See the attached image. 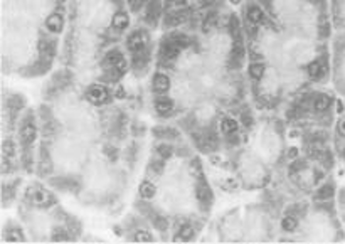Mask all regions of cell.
<instances>
[{
  "instance_id": "1",
  "label": "cell",
  "mask_w": 345,
  "mask_h": 244,
  "mask_svg": "<svg viewBox=\"0 0 345 244\" xmlns=\"http://www.w3.org/2000/svg\"><path fill=\"white\" fill-rule=\"evenodd\" d=\"M187 46V39L186 38H177V39H172L170 42H167L164 49V56L168 58V59H176L178 56V52L182 50V48H186Z\"/></svg>"
},
{
  "instance_id": "2",
  "label": "cell",
  "mask_w": 345,
  "mask_h": 244,
  "mask_svg": "<svg viewBox=\"0 0 345 244\" xmlns=\"http://www.w3.org/2000/svg\"><path fill=\"white\" fill-rule=\"evenodd\" d=\"M88 100L94 104L104 103V101L108 100V90L103 88V86H93V88L88 91Z\"/></svg>"
},
{
  "instance_id": "3",
  "label": "cell",
  "mask_w": 345,
  "mask_h": 244,
  "mask_svg": "<svg viewBox=\"0 0 345 244\" xmlns=\"http://www.w3.org/2000/svg\"><path fill=\"white\" fill-rule=\"evenodd\" d=\"M306 72L312 80H322L326 72V66H325L324 61H314L312 64H308Z\"/></svg>"
},
{
  "instance_id": "4",
  "label": "cell",
  "mask_w": 345,
  "mask_h": 244,
  "mask_svg": "<svg viewBox=\"0 0 345 244\" xmlns=\"http://www.w3.org/2000/svg\"><path fill=\"white\" fill-rule=\"evenodd\" d=\"M146 44V36L142 34V32H135L132 38H128V49L133 50V52H138L145 48Z\"/></svg>"
},
{
  "instance_id": "5",
  "label": "cell",
  "mask_w": 345,
  "mask_h": 244,
  "mask_svg": "<svg viewBox=\"0 0 345 244\" xmlns=\"http://www.w3.org/2000/svg\"><path fill=\"white\" fill-rule=\"evenodd\" d=\"M30 197H32V202H34L36 206L39 207H48V206H52V196H49L48 192L44 190H36V192H30Z\"/></svg>"
},
{
  "instance_id": "6",
  "label": "cell",
  "mask_w": 345,
  "mask_h": 244,
  "mask_svg": "<svg viewBox=\"0 0 345 244\" xmlns=\"http://www.w3.org/2000/svg\"><path fill=\"white\" fill-rule=\"evenodd\" d=\"M154 91L155 93H165L170 88V80L165 74H155L154 76Z\"/></svg>"
},
{
  "instance_id": "7",
  "label": "cell",
  "mask_w": 345,
  "mask_h": 244,
  "mask_svg": "<svg viewBox=\"0 0 345 244\" xmlns=\"http://www.w3.org/2000/svg\"><path fill=\"white\" fill-rule=\"evenodd\" d=\"M62 26H64V20L59 14H52V16H49L48 20H46V27H48L50 32H61Z\"/></svg>"
},
{
  "instance_id": "8",
  "label": "cell",
  "mask_w": 345,
  "mask_h": 244,
  "mask_svg": "<svg viewBox=\"0 0 345 244\" xmlns=\"http://www.w3.org/2000/svg\"><path fill=\"white\" fill-rule=\"evenodd\" d=\"M106 62L110 64V66H113V68H120V69L125 68V62H123V56H122V52H120L118 49L110 50V52L106 54Z\"/></svg>"
},
{
  "instance_id": "9",
  "label": "cell",
  "mask_w": 345,
  "mask_h": 244,
  "mask_svg": "<svg viewBox=\"0 0 345 244\" xmlns=\"http://www.w3.org/2000/svg\"><path fill=\"white\" fill-rule=\"evenodd\" d=\"M239 128V123L234 118H222L220 120V130L226 135H234Z\"/></svg>"
},
{
  "instance_id": "10",
  "label": "cell",
  "mask_w": 345,
  "mask_h": 244,
  "mask_svg": "<svg viewBox=\"0 0 345 244\" xmlns=\"http://www.w3.org/2000/svg\"><path fill=\"white\" fill-rule=\"evenodd\" d=\"M155 110H157L158 114H162V116H167V114L172 113L174 103L170 100H158V101H155Z\"/></svg>"
},
{
  "instance_id": "11",
  "label": "cell",
  "mask_w": 345,
  "mask_h": 244,
  "mask_svg": "<svg viewBox=\"0 0 345 244\" xmlns=\"http://www.w3.org/2000/svg\"><path fill=\"white\" fill-rule=\"evenodd\" d=\"M22 140L26 142V144H32V142L36 140V136H38V130H36L34 125H30V123H27V125L22 126Z\"/></svg>"
},
{
  "instance_id": "12",
  "label": "cell",
  "mask_w": 345,
  "mask_h": 244,
  "mask_svg": "<svg viewBox=\"0 0 345 244\" xmlns=\"http://www.w3.org/2000/svg\"><path fill=\"white\" fill-rule=\"evenodd\" d=\"M112 24H113L114 29L123 30V29H126L128 24H130V19H128V16H126L125 12H118V14H114Z\"/></svg>"
},
{
  "instance_id": "13",
  "label": "cell",
  "mask_w": 345,
  "mask_h": 244,
  "mask_svg": "<svg viewBox=\"0 0 345 244\" xmlns=\"http://www.w3.org/2000/svg\"><path fill=\"white\" fill-rule=\"evenodd\" d=\"M263 19H264V14L260 7L252 6L248 8V20H250L251 24H260V22H263Z\"/></svg>"
},
{
  "instance_id": "14",
  "label": "cell",
  "mask_w": 345,
  "mask_h": 244,
  "mask_svg": "<svg viewBox=\"0 0 345 244\" xmlns=\"http://www.w3.org/2000/svg\"><path fill=\"white\" fill-rule=\"evenodd\" d=\"M330 98L326 94H318L314 101V110H316V112H326V110L330 108Z\"/></svg>"
},
{
  "instance_id": "15",
  "label": "cell",
  "mask_w": 345,
  "mask_h": 244,
  "mask_svg": "<svg viewBox=\"0 0 345 244\" xmlns=\"http://www.w3.org/2000/svg\"><path fill=\"white\" fill-rule=\"evenodd\" d=\"M192 236H194V229L192 226L184 224L180 229H178V236H176V241H190Z\"/></svg>"
},
{
  "instance_id": "16",
  "label": "cell",
  "mask_w": 345,
  "mask_h": 244,
  "mask_svg": "<svg viewBox=\"0 0 345 244\" xmlns=\"http://www.w3.org/2000/svg\"><path fill=\"white\" fill-rule=\"evenodd\" d=\"M197 199H199L200 202H209L210 199H212V194H210V190H209V187L206 186L204 182L200 184L199 187H197Z\"/></svg>"
},
{
  "instance_id": "17",
  "label": "cell",
  "mask_w": 345,
  "mask_h": 244,
  "mask_svg": "<svg viewBox=\"0 0 345 244\" xmlns=\"http://www.w3.org/2000/svg\"><path fill=\"white\" fill-rule=\"evenodd\" d=\"M264 74V66L261 62H252L250 64V76L252 80H261Z\"/></svg>"
},
{
  "instance_id": "18",
  "label": "cell",
  "mask_w": 345,
  "mask_h": 244,
  "mask_svg": "<svg viewBox=\"0 0 345 244\" xmlns=\"http://www.w3.org/2000/svg\"><path fill=\"white\" fill-rule=\"evenodd\" d=\"M282 228L288 232L295 231V229L298 228V219L295 218V216H286V218H283V220H282Z\"/></svg>"
},
{
  "instance_id": "19",
  "label": "cell",
  "mask_w": 345,
  "mask_h": 244,
  "mask_svg": "<svg viewBox=\"0 0 345 244\" xmlns=\"http://www.w3.org/2000/svg\"><path fill=\"white\" fill-rule=\"evenodd\" d=\"M155 190H157V188H155L154 184H150V182H144L140 186V194L142 197H145V199H152V197L155 196Z\"/></svg>"
},
{
  "instance_id": "20",
  "label": "cell",
  "mask_w": 345,
  "mask_h": 244,
  "mask_svg": "<svg viewBox=\"0 0 345 244\" xmlns=\"http://www.w3.org/2000/svg\"><path fill=\"white\" fill-rule=\"evenodd\" d=\"M157 152H158V155H160V156H164V158H167V156L172 155V146H168V145H160L158 148H157Z\"/></svg>"
},
{
  "instance_id": "21",
  "label": "cell",
  "mask_w": 345,
  "mask_h": 244,
  "mask_svg": "<svg viewBox=\"0 0 345 244\" xmlns=\"http://www.w3.org/2000/svg\"><path fill=\"white\" fill-rule=\"evenodd\" d=\"M152 238L148 232H144V231H138L136 234H135V241H152Z\"/></svg>"
},
{
  "instance_id": "22",
  "label": "cell",
  "mask_w": 345,
  "mask_h": 244,
  "mask_svg": "<svg viewBox=\"0 0 345 244\" xmlns=\"http://www.w3.org/2000/svg\"><path fill=\"white\" fill-rule=\"evenodd\" d=\"M332 194H334L332 187H328V186H326V187H324V188H322V190L318 192V194H316V197H318V199H324V197H330Z\"/></svg>"
},
{
  "instance_id": "23",
  "label": "cell",
  "mask_w": 345,
  "mask_h": 244,
  "mask_svg": "<svg viewBox=\"0 0 345 244\" xmlns=\"http://www.w3.org/2000/svg\"><path fill=\"white\" fill-rule=\"evenodd\" d=\"M145 0H128V6H130L132 10H138L142 6H144Z\"/></svg>"
},
{
  "instance_id": "24",
  "label": "cell",
  "mask_w": 345,
  "mask_h": 244,
  "mask_svg": "<svg viewBox=\"0 0 345 244\" xmlns=\"http://www.w3.org/2000/svg\"><path fill=\"white\" fill-rule=\"evenodd\" d=\"M22 239H24V236H22V234H17L16 231H12L8 234V241H22Z\"/></svg>"
},
{
  "instance_id": "25",
  "label": "cell",
  "mask_w": 345,
  "mask_h": 244,
  "mask_svg": "<svg viewBox=\"0 0 345 244\" xmlns=\"http://www.w3.org/2000/svg\"><path fill=\"white\" fill-rule=\"evenodd\" d=\"M337 130H338V133H340V135H342V136H345V118H342V120H340V122H338V126H337Z\"/></svg>"
},
{
  "instance_id": "26",
  "label": "cell",
  "mask_w": 345,
  "mask_h": 244,
  "mask_svg": "<svg viewBox=\"0 0 345 244\" xmlns=\"http://www.w3.org/2000/svg\"><path fill=\"white\" fill-rule=\"evenodd\" d=\"M4 150H6V154L12 155V154H14V145L10 144V142H8V144H6V145H4Z\"/></svg>"
},
{
  "instance_id": "27",
  "label": "cell",
  "mask_w": 345,
  "mask_h": 244,
  "mask_svg": "<svg viewBox=\"0 0 345 244\" xmlns=\"http://www.w3.org/2000/svg\"><path fill=\"white\" fill-rule=\"evenodd\" d=\"M288 156H290V158H293V156H296V148H290Z\"/></svg>"
},
{
  "instance_id": "28",
  "label": "cell",
  "mask_w": 345,
  "mask_h": 244,
  "mask_svg": "<svg viewBox=\"0 0 345 244\" xmlns=\"http://www.w3.org/2000/svg\"><path fill=\"white\" fill-rule=\"evenodd\" d=\"M176 4H178V6H182V4H186V0H174Z\"/></svg>"
},
{
  "instance_id": "29",
  "label": "cell",
  "mask_w": 345,
  "mask_h": 244,
  "mask_svg": "<svg viewBox=\"0 0 345 244\" xmlns=\"http://www.w3.org/2000/svg\"><path fill=\"white\" fill-rule=\"evenodd\" d=\"M239 2V0H232V4H238Z\"/></svg>"
},
{
  "instance_id": "30",
  "label": "cell",
  "mask_w": 345,
  "mask_h": 244,
  "mask_svg": "<svg viewBox=\"0 0 345 244\" xmlns=\"http://www.w3.org/2000/svg\"><path fill=\"white\" fill-rule=\"evenodd\" d=\"M344 158H345V150H344Z\"/></svg>"
}]
</instances>
